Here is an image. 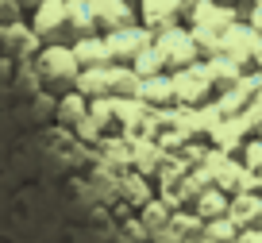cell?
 <instances>
[{
	"instance_id": "obj_1",
	"label": "cell",
	"mask_w": 262,
	"mask_h": 243,
	"mask_svg": "<svg viewBox=\"0 0 262 243\" xmlns=\"http://www.w3.org/2000/svg\"><path fill=\"white\" fill-rule=\"evenodd\" d=\"M31 70H35V77H39L42 93H54V97L77 89V77H81V62H77L70 43H47V47L31 58Z\"/></svg>"
},
{
	"instance_id": "obj_2",
	"label": "cell",
	"mask_w": 262,
	"mask_h": 243,
	"mask_svg": "<svg viewBox=\"0 0 262 243\" xmlns=\"http://www.w3.org/2000/svg\"><path fill=\"white\" fill-rule=\"evenodd\" d=\"M173 97H178V108H189V112L212 105L216 85H212V77H208V66L196 62V66H185V70L173 73Z\"/></svg>"
},
{
	"instance_id": "obj_3",
	"label": "cell",
	"mask_w": 262,
	"mask_h": 243,
	"mask_svg": "<svg viewBox=\"0 0 262 243\" xmlns=\"http://www.w3.org/2000/svg\"><path fill=\"white\" fill-rule=\"evenodd\" d=\"M27 24L35 27V35L47 43H74L70 35V0H42L39 8L27 12Z\"/></svg>"
},
{
	"instance_id": "obj_4",
	"label": "cell",
	"mask_w": 262,
	"mask_h": 243,
	"mask_svg": "<svg viewBox=\"0 0 262 243\" xmlns=\"http://www.w3.org/2000/svg\"><path fill=\"white\" fill-rule=\"evenodd\" d=\"M155 47H158V54L166 58V70H170V73L205 62L201 50H196V39H193V31H189V24H178V27H170V31H158Z\"/></svg>"
},
{
	"instance_id": "obj_5",
	"label": "cell",
	"mask_w": 262,
	"mask_h": 243,
	"mask_svg": "<svg viewBox=\"0 0 262 243\" xmlns=\"http://www.w3.org/2000/svg\"><path fill=\"white\" fill-rule=\"evenodd\" d=\"M258 50H262V35L254 31L247 19H239V24L224 35V54L243 73H258Z\"/></svg>"
},
{
	"instance_id": "obj_6",
	"label": "cell",
	"mask_w": 262,
	"mask_h": 243,
	"mask_svg": "<svg viewBox=\"0 0 262 243\" xmlns=\"http://www.w3.org/2000/svg\"><path fill=\"white\" fill-rule=\"evenodd\" d=\"M108 54H112V66H131L143 50L155 43V31H147L143 24H127L120 31H108Z\"/></svg>"
},
{
	"instance_id": "obj_7",
	"label": "cell",
	"mask_w": 262,
	"mask_h": 243,
	"mask_svg": "<svg viewBox=\"0 0 262 243\" xmlns=\"http://www.w3.org/2000/svg\"><path fill=\"white\" fill-rule=\"evenodd\" d=\"M239 19H243V8H239V4H224V0H196L193 16H189V27H205V31L228 35Z\"/></svg>"
},
{
	"instance_id": "obj_8",
	"label": "cell",
	"mask_w": 262,
	"mask_h": 243,
	"mask_svg": "<svg viewBox=\"0 0 262 243\" xmlns=\"http://www.w3.org/2000/svg\"><path fill=\"white\" fill-rule=\"evenodd\" d=\"M42 50V39L35 35V27L27 24V19H16V24L4 27V43H0V54L12 58V62H31L35 54Z\"/></svg>"
},
{
	"instance_id": "obj_9",
	"label": "cell",
	"mask_w": 262,
	"mask_h": 243,
	"mask_svg": "<svg viewBox=\"0 0 262 243\" xmlns=\"http://www.w3.org/2000/svg\"><path fill=\"white\" fill-rule=\"evenodd\" d=\"M89 8H93V19H97L100 35L120 31V27H127V24H139L135 0H89Z\"/></svg>"
},
{
	"instance_id": "obj_10",
	"label": "cell",
	"mask_w": 262,
	"mask_h": 243,
	"mask_svg": "<svg viewBox=\"0 0 262 243\" xmlns=\"http://www.w3.org/2000/svg\"><path fill=\"white\" fill-rule=\"evenodd\" d=\"M135 8H139V24L147 27V31H155V35L185 24L181 0H135Z\"/></svg>"
},
{
	"instance_id": "obj_11",
	"label": "cell",
	"mask_w": 262,
	"mask_h": 243,
	"mask_svg": "<svg viewBox=\"0 0 262 243\" xmlns=\"http://www.w3.org/2000/svg\"><path fill=\"white\" fill-rule=\"evenodd\" d=\"M89 108H93V100L85 97V93H77V89L58 93V100H54V124H58L62 131H70V135H74V131L89 120Z\"/></svg>"
},
{
	"instance_id": "obj_12",
	"label": "cell",
	"mask_w": 262,
	"mask_h": 243,
	"mask_svg": "<svg viewBox=\"0 0 262 243\" xmlns=\"http://www.w3.org/2000/svg\"><path fill=\"white\" fill-rule=\"evenodd\" d=\"M139 100L155 112H170L178 108V97H173V73H158V77H143L139 85Z\"/></svg>"
},
{
	"instance_id": "obj_13",
	"label": "cell",
	"mask_w": 262,
	"mask_h": 243,
	"mask_svg": "<svg viewBox=\"0 0 262 243\" xmlns=\"http://www.w3.org/2000/svg\"><path fill=\"white\" fill-rule=\"evenodd\" d=\"M81 62V70H97V66H112V54H108V39L104 35H85V39L70 43Z\"/></svg>"
},
{
	"instance_id": "obj_14",
	"label": "cell",
	"mask_w": 262,
	"mask_h": 243,
	"mask_svg": "<svg viewBox=\"0 0 262 243\" xmlns=\"http://www.w3.org/2000/svg\"><path fill=\"white\" fill-rule=\"evenodd\" d=\"M139 85H143V77L131 66H108V97L131 100V97H139Z\"/></svg>"
},
{
	"instance_id": "obj_15",
	"label": "cell",
	"mask_w": 262,
	"mask_h": 243,
	"mask_svg": "<svg viewBox=\"0 0 262 243\" xmlns=\"http://www.w3.org/2000/svg\"><path fill=\"white\" fill-rule=\"evenodd\" d=\"M205 66H208V77H212V85H216V93H224V89H231L239 77H243V70H239L235 62H231L228 54H216V58H205Z\"/></svg>"
},
{
	"instance_id": "obj_16",
	"label": "cell",
	"mask_w": 262,
	"mask_h": 243,
	"mask_svg": "<svg viewBox=\"0 0 262 243\" xmlns=\"http://www.w3.org/2000/svg\"><path fill=\"white\" fill-rule=\"evenodd\" d=\"M70 35H74V43L85 39V35H100L97 19H93L89 0H70Z\"/></svg>"
},
{
	"instance_id": "obj_17",
	"label": "cell",
	"mask_w": 262,
	"mask_h": 243,
	"mask_svg": "<svg viewBox=\"0 0 262 243\" xmlns=\"http://www.w3.org/2000/svg\"><path fill=\"white\" fill-rule=\"evenodd\" d=\"M228 189H201L196 197V216L201 220H224L228 216Z\"/></svg>"
},
{
	"instance_id": "obj_18",
	"label": "cell",
	"mask_w": 262,
	"mask_h": 243,
	"mask_svg": "<svg viewBox=\"0 0 262 243\" xmlns=\"http://www.w3.org/2000/svg\"><path fill=\"white\" fill-rule=\"evenodd\" d=\"M77 93H85L89 100L108 97V66H97V70H81V77H77Z\"/></svg>"
},
{
	"instance_id": "obj_19",
	"label": "cell",
	"mask_w": 262,
	"mask_h": 243,
	"mask_svg": "<svg viewBox=\"0 0 262 243\" xmlns=\"http://www.w3.org/2000/svg\"><path fill=\"white\" fill-rule=\"evenodd\" d=\"M228 216L235 220V224H254V216L262 220V197H254V193H239L235 201H231Z\"/></svg>"
},
{
	"instance_id": "obj_20",
	"label": "cell",
	"mask_w": 262,
	"mask_h": 243,
	"mask_svg": "<svg viewBox=\"0 0 262 243\" xmlns=\"http://www.w3.org/2000/svg\"><path fill=\"white\" fill-rule=\"evenodd\" d=\"M131 70L139 73V77H158V73H170V70H166V58L158 54V47H155V43H150V47L143 50V54L135 58V62H131Z\"/></svg>"
},
{
	"instance_id": "obj_21",
	"label": "cell",
	"mask_w": 262,
	"mask_h": 243,
	"mask_svg": "<svg viewBox=\"0 0 262 243\" xmlns=\"http://www.w3.org/2000/svg\"><path fill=\"white\" fill-rule=\"evenodd\" d=\"M16 19H27V8L19 0H0V24H16Z\"/></svg>"
},
{
	"instance_id": "obj_22",
	"label": "cell",
	"mask_w": 262,
	"mask_h": 243,
	"mask_svg": "<svg viewBox=\"0 0 262 243\" xmlns=\"http://www.w3.org/2000/svg\"><path fill=\"white\" fill-rule=\"evenodd\" d=\"M243 19L254 27V31L262 35V0H247V8H243Z\"/></svg>"
},
{
	"instance_id": "obj_23",
	"label": "cell",
	"mask_w": 262,
	"mask_h": 243,
	"mask_svg": "<svg viewBox=\"0 0 262 243\" xmlns=\"http://www.w3.org/2000/svg\"><path fill=\"white\" fill-rule=\"evenodd\" d=\"M251 112L262 116V81H258V93H254V108H251Z\"/></svg>"
},
{
	"instance_id": "obj_24",
	"label": "cell",
	"mask_w": 262,
	"mask_h": 243,
	"mask_svg": "<svg viewBox=\"0 0 262 243\" xmlns=\"http://www.w3.org/2000/svg\"><path fill=\"white\" fill-rule=\"evenodd\" d=\"M19 4H24V8H27V12H31V8H39L42 0H19Z\"/></svg>"
},
{
	"instance_id": "obj_25",
	"label": "cell",
	"mask_w": 262,
	"mask_h": 243,
	"mask_svg": "<svg viewBox=\"0 0 262 243\" xmlns=\"http://www.w3.org/2000/svg\"><path fill=\"white\" fill-rule=\"evenodd\" d=\"M4 27H8V24H0V43H4Z\"/></svg>"
},
{
	"instance_id": "obj_26",
	"label": "cell",
	"mask_w": 262,
	"mask_h": 243,
	"mask_svg": "<svg viewBox=\"0 0 262 243\" xmlns=\"http://www.w3.org/2000/svg\"><path fill=\"white\" fill-rule=\"evenodd\" d=\"M224 4H239V0H224Z\"/></svg>"
}]
</instances>
